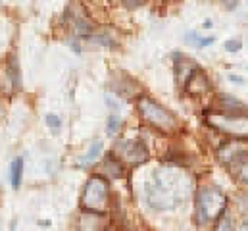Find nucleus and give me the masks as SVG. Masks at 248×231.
<instances>
[{"mask_svg": "<svg viewBox=\"0 0 248 231\" xmlns=\"http://www.w3.org/2000/svg\"><path fill=\"white\" fill-rule=\"evenodd\" d=\"M100 152H102V141L96 139V141H93V145L89 147V150L85 152V156L79 160V164H81V166H89V164H93V162L98 158Z\"/></svg>", "mask_w": 248, "mask_h": 231, "instance_id": "14", "label": "nucleus"}, {"mask_svg": "<svg viewBox=\"0 0 248 231\" xmlns=\"http://www.w3.org/2000/svg\"><path fill=\"white\" fill-rule=\"evenodd\" d=\"M45 119H46V125L52 127V129H60V125H62V119L56 114H46Z\"/></svg>", "mask_w": 248, "mask_h": 231, "instance_id": "19", "label": "nucleus"}, {"mask_svg": "<svg viewBox=\"0 0 248 231\" xmlns=\"http://www.w3.org/2000/svg\"><path fill=\"white\" fill-rule=\"evenodd\" d=\"M206 125L237 137V139H248V114H227V112H206L204 114Z\"/></svg>", "mask_w": 248, "mask_h": 231, "instance_id": "5", "label": "nucleus"}, {"mask_svg": "<svg viewBox=\"0 0 248 231\" xmlns=\"http://www.w3.org/2000/svg\"><path fill=\"white\" fill-rule=\"evenodd\" d=\"M186 185L188 181L183 173L175 172V170H156L148 185L146 198L150 206H154L156 210L173 208L175 204L183 200Z\"/></svg>", "mask_w": 248, "mask_h": 231, "instance_id": "1", "label": "nucleus"}, {"mask_svg": "<svg viewBox=\"0 0 248 231\" xmlns=\"http://www.w3.org/2000/svg\"><path fill=\"white\" fill-rule=\"evenodd\" d=\"M114 156L125 166V170H133L140 164H144L150 156L146 145L140 141V139H120L114 143V148H112Z\"/></svg>", "mask_w": 248, "mask_h": 231, "instance_id": "6", "label": "nucleus"}, {"mask_svg": "<svg viewBox=\"0 0 248 231\" xmlns=\"http://www.w3.org/2000/svg\"><path fill=\"white\" fill-rule=\"evenodd\" d=\"M120 127H122V119H120V116L116 114V112L108 116V121H106V133H108V135H116V133L120 131Z\"/></svg>", "mask_w": 248, "mask_h": 231, "instance_id": "15", "label": "nucleus"}, {"mask_svg": "<svg viewBox=\"0 0 248 231\" xmlns=\"http://www.w3.org/2000/svg\"><path fill=\"white\" fill-rule=\"evenodd\" d=\"M214 41H216V37H200L196 31H188V33H185V43L186 45H190V47H194V49L210 47V45H214Z\"/></svg>", "mask_w": 248, "mask_h": 231, "instance_id": "13", "label": "nucleus"}, {"mask_svg": "<svg viewBox=\"0 0 248 231\" xmlns=\"http://www.w3.org/2000/svg\"><path fill=\"white\" fill-rule=\"evenodd\" d=\"M227 79H229L231 83H239V85H245V79H243L241 75H235V73H229V75H227Z\"/></svg>", "mask_w": 248, "mask_h": 231, "instance_id": "21", "label": "nucleus"}, {"mask_svg": "<svg viewBox=\"0 0 248 231\" xmlns=\"http://www.w3.org/2000/svg\"><path fill=\"white\" fill-rule=\"evenodd\" d=\"M217 104H219V112H227V114H248V106L243 104L239 99L231 97V95H217Z\"/></svg>", "mask_w": 248, "mask_h": 231, "instance_id": "11", "label": "nucleus"}, {"mask_svg": "<svg viewBox=\"0 0 248 231\" xmlns=\"http://www.w3.org/2000/svg\"><path fill=\"white\" fill-rule=\"evenodd\" d=\"M223 47H225L227 52H239L243 49V41L241 39H229V41H225Z\"/></svg>", "mask_w": 248, "mask_h": 231, "instance_id": "18", "label": "nucleus"}, {"mask_svg": "<svg viewBox=\"0 0 248 231\" xmlns=\"http://www.w3.org/2000/svg\"><path fill=\"white\" fill-rule=\"evenodd\" d=\"M227 214V197L216 185H202L196 191V222L198 226H214Z\"/></svg>", "mask_w": 248, "mask_h": 231, "instance_id": "2", "label": "nucleus"}, {"mask_svg": "<svg viewBox=\"0 0 248 231\" xmlns=\"http://www.w3.org/2000/svg\"><path fill=\"white\" fill-rule=\"evenodd\" d=\"M93 41L98 43V45H102V47H108V49L116 47V41H114L110 35H106V33H94V35H93Z\"/></svg>", "mask_w": 248, "mask_h": 231, "instance_id": "17", "label": "nucleus"}, {"mask_svg": "<svg viewBox=\"0 0 248 231\" xmlns=\"http://www.w3.org/2000/svg\"><path fill=\"white\" fill-rule=\"evenodd\" d=\"M227 168H229V172L233 177H237L239 181H243V183H248V152L247 150H239L233 158H231V162L227 164Z\"/></svg>", "mask_w": 248, "mask_h": 231, "instance_id": "9", "label": "nucleus"}, {"mask_svg": "<svg viewBox=\"0 0 248 231\" xmlns=\"http://www.w3.org/2000/svg\"><path fill=\"white\" fill-rule=\"evenodd\" d=\"M104 231H116V230H114V228H106Z\"/></svg>", "mask_w": 248, "mask_h": 231, "instance_id": "25", "label": "nucleus"}, {"mask_svg": "<svg viewBox=\"0 0 248 231\" xmlns=\"http://www.w3.org/2000/svg\"><path fill=\"white\" fill-rule=\"evenodd\" d=\"M122 4H124L125 8H129V10H135V8H140L144 2H140V0H137V2H131V0H129V2H127V0H125V2H122Z\"/></svg>", "mask_w": 248, "mask_h": 231, "instance_id": "20", "label": "nucleus"}, {"mask_svg": "<svg viewBox=\"0 0 248 231\" xmlns=\"http://www.w3.org/2000/svg\"><path fill=\"white\" fill-rule=\"evenodd\" d=\"M106 104H108V106H112L114 110H118V108H120V104H118V102H114V100L110 99V95H106Z\"/></svg>", "mask_w": 248, "mask_h": 231, "instance_id": "22", "label": "nucleus"}, {"mask_svg": "<svg viewBox=\"0 0 248 231\" xmlns=\"http://www.w3.org/2000/svg\"><path fill=\"white\" fill-rule=\"evenodd\" d=\"M112 202V193H110V181L100 177V175H91L83 187L79 206L85 214L91 216H102L108 212Z\"/></svg>", "mask_w": 248, "mask_h": 231, "instance_id": "3", "label": "nucleus"}, {"mask_svg": "<svg viewBox=\"0 0 248 231\" xmlns=\"http://www.w3.org/2000/svg\"><path fill=\"white\" fill-rule=\"evenodd\" d=\"M21 177H23V158L17 156L12 160V166H10V183L14 189H19Z\"/></svg>", "mask_w": 248, "mask_h": 231, "instance_id": "12", "label": "nucleus"}, {"mask_svg": "<svg viewBox=\"0 0 248 231\" xmlns=\"http://www.w3.org/2000/svg\"><path fill=\"white\" fill-rule=\"evenodd\" d=\"M186 93L190 95V97H202L204 93H208V89H210V81H208V77H206V73L198 67L194 73H192V77L186 81Z\"/></svg>", "mask_w": 248, "mask_h": 231, "instance_id": "10", "label": "nucleus"}, {"mask_svg": "<svg viewBox=\"0 0 248 231\" xmlns=\"http://www.w3.org/2000/svg\"><path fill=\"white\" fill-rule=\"evenodd\" d=\"M137 108H139V114L144 123H148L150 127H154L162 133H175L181 127L177 116L148 97H139Z\"/></svg>", "mask_w": 248, "mask_h": 231, "instance_id": "4", "label": "nucleus"}, {"mask_svg": "<svg viewBox=\"0 0 248 231\" xmlns=\"http://www.w3.org/2000/svg\"><path fill=\"white\" fill-rule=\"evenodd\" d=\"M67 45H69V47H71L75 52H81V47H79L77 43H73V41H67Z\"/></svg>", "mask_w": 248, "mask_h": 231, "instance_id": "23", "label": "nucleus"}, {"mask_svg": "<svg viewBox=\"0 0 248 231\" xmlns=\"http://www.w3.org/2000/svg\"><path fill=\"white\" fill-rule=\"evenodd\" d=\"M173 62H175V75H177V83L181 87H185L186 81L192 77V73L198 69V66H194L188 58L181 56V52H173Z\"/></svg>", "mask_w": 248, "mask_h": 231, "instance_id": "8", "label": "nucleus"}, {"mask_svg": "<svg viewBox=\"0 0 248 231\" xmlns=\"http://www.w3.org/2000/svg\"><path fill=\"white\" fill-rule=\"evenodd\" d=\"M202 25H204V27H206V29H210V27H212V25H214V23H212V19H206V21H204V23H202Z\"/></svg>", "mask_w": 248, "mask_h": 231, "instance_id": "24", "label": "nucleus"}, {"mask_svg": "<svg viewBox=\"0 0 248 231\" xmlns=\"http://www.w3.org/2000/svg\"><path fill=\"white\" fill-rule=\"evenodd\" d=\"M96 175H100V177H104V179H120V177H124L125 175V166L114 156V152H108L104 158H102V162H100V166L96 168Z\"/></svg>", "mask_w": 248, "mask_h": 231, "instance_id": "7", "label": "nucleus"}, {"mask_svg": "<svg viewBox=\"0 0 248 231\" xmlns=\"http://www.w3.org/2000/svg\"><path fill=\"white\" fill-rule=\"evenodd\" d=\"M214 231H235L233 218H231L229 214H225L223 218H219V220L214 224Z\"/></svg>", "mask_w": 248, "mask_h": 231, "instance_id": "16", "label": "nucleus"}]
</instances>
